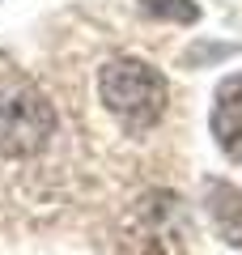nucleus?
I'll return each instance as SVG.
<instances>
[{"mask_svg": "<svg viewBox=\"0 0 242 255\" xmlns=\"http://www.w3.org/2000/svg\"><path fill=\"white\" fill-rule=\"evenodd\" d=\"M64 136L47 90L0 55V230L64 204Z\"/></svg>", "mask_w": 242, "mask_h": 255, "instance_id": "1", "label": "nucleus"}, {"mask_svg": "<svg viewBox=\"0 0 242 255\" xmlns=\"http://www.w3.org/2000/svg\"><path fill=\"white\" fill-rule=\"evenodd\" d=\"M191 213L174 191H144L115 217V255H187Z\"/></svg>", "mask_w": 242, "mask_h": 255, "instance_id": "2", "label": "nucleus"}, {"mask_svg": "<svg viewBox=\"0 0 242 255\" xmlns=\"http://www.w3.org/2000/svg\"><path fill=\"white\" fill-rule=\"evenodd\" d=\"M98 98L127 136H140V132H149L166 115L170 85H166V77L149 60L115 55V60H107L98 68Z\"/></svg>", "mask_w": 242, "mask_h": 255, "instance_id": "3", "label": "nucleus"}, {"mask_svg": "<svg viewBox=\"0 0 242 255\" xmlns=\"http://www.w3.org/2000/svg\"><path fill=\"white\" fill-rule=\"evenodd\" d=\"M213 136L221 145L225 157L242 162V73L225 77L217 85V102H213Z\"/></svg>", "mask_w": 242, "mask_h": 255, "instance_id": "4", "label": "nucleus"}, {"mask_svg": "<svg viewBox=\"0 0 242 255\" xmlns=\"http://www.w3.org/2000/svg\"><path fill=\"white\" fill-rule=\"evenodd\" d=\"M204 204H208V217H213L217 234L242 251V187H234L225 179H213L204 187Z\"/></svg>", "mask_w": 242, "mask_h": 255, "instance_id": "5", "label": "nucleus"}, {"mask_svg": "<svg viewBox=\"0 0 242 255\" xmlns=\"http://www.w3.org/2000/svg\"><path fill=\"white\" fill-rule=\"evenodd\" d=\"M140 13L153 21H174V26H196L200 21L196 0H140Z\"/></svg>", "mask_w": 242, "mask_h": 255, "instance_id": "6", "label": "nucleus"}, {"mask_svg": "<svg viewBox=\"0 0 242 255\" xmlns=\"http://www.w3.org/2000/svg\"><path fill=\"white\" fill-rule=\"evenodd\" d=\"M238 51V43H200V47H191L187 55H183V64L187 68H204L208 60H225V55H234Z\"/></svg>", "mask_w": 242, "mask_h": 255, "instance_id": "7", "label": "nucleus"}]
</instances>
